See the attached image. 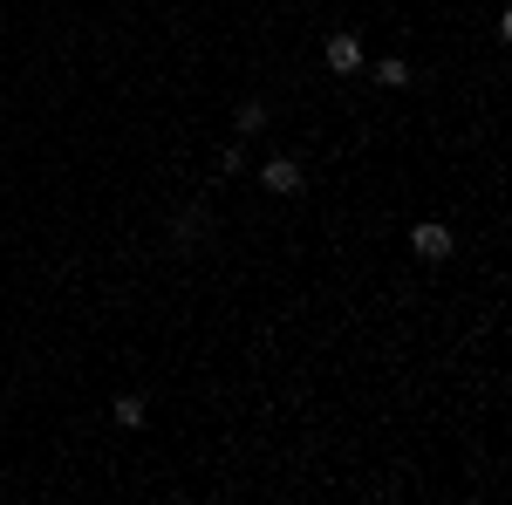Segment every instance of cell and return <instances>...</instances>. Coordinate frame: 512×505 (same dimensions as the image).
<instances>
[{
  "label": "cell",
  "mask_w": 512,
  "mask_h": 505,
  "mask_svg": "<svg viewBox=\"0 0 512 505\" xmlns=\"http://www.w3.org/2000/svg\"><path fill=\"white\" fill-rule=\"evenodd\" d=\"M410 246H417V260H451L458 239H451V226H437V219H417L410 226Z\"/></svg>",
  "instance_id": "obj_1"
},
{
  "label": "cell",
  "mask_w": 512,
  "mask_h": 505,
  "mask_svg": "<svg viewBox=\"0 0 512 505\" xmlns=\"http://www.w3.org/2000/svg\"><path fill=\"white\" fill-rule=\"evenodd\" d=\"M260 185L274 198H294L301 192V164H294V157H267V164H260Z\"/></svg>",
  "instance_id": "obj_2"
},
{
  "label": "cell",
  "mask_w": 512,
  "mask_h": 505,
  "mask_svg": "<svg viewBox=\"0 0 512 505\" xmlns=\"http://www.w3.org/2000/svg\"><path fill=\"white\" fill-rule=\"evenodd\" d=\"M321 55H328V69H335V76H355V69H362V41H355V35H328Z\"/></svg>",
  "instance_id": "obj_3"
},
{
  "label": "cell",
  "mask_w": 512,
  "mask_h": 505,
  "mask_svg": "<svg viewBox=\"0 0 512 505\" xmlns=\"http://www.w3.org/2000/svg\"><path fill=\"white\" fill-rule=\"evenodd\" d=\"M110 417H117L123 430H137V424H144V396H117V403H110Z\"/></svg>",
  "instance_id": "obj_4"
},
{
  "label": "cell",
  "mask_w": 512,
  "mask_h": 505,
  "mask_svg": "<svg viewBox=\"0 0 512 505\" xmlns=\"http://www.w3.org/2000/svg\"><path fill=\"white\" fill-rule=\"evenodd\" d=\"M376 82H383V89H403V82H410V62H376Z\"/></svg>",
  "instance_id": "obj_5"
},
{
  "label": "cell",
  "mask_w": 512,
  "mask_h": 505,
  "mask_svg": "<svg viewBox=\"0 0 512 505\" xmlns=\"http://www.w3.org/2000/svg\"><path fill=\"white\" fill-rule=\"evenodd\" d=\"M253 130H267V110L260 103H239V137H253Z\"/></svg>",
  "instance_id": "obj_6"
}]
</instances>
